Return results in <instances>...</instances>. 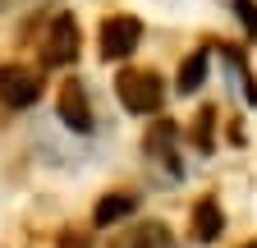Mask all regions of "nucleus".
I'll use <instances>...</instances> for the list:
<instances>
[{
	"label": "nucleus",
	"instance_id": "obj_1",
	"mask_svg": "<svg viewBox=\"0 0 257 248\" xmlns=\"http://www.w3.org/2000/svg\"><path fill=\"white\" fill-rule=\"evenodd\" d=\"M115 92H119L124 110H134V115H152L161 106V97H166V92H161V78L152 69H124L115 78Z\"/></svg>",
	"mask_w": 257,
	"mask_h": 248
},
{
	"label": "nucleus",
	"instance_id": "obj_2",
	"mask_svg": "<svg viewBox=\"0 0 257 248\" xmlns=\"http://www.w3.org/2000/svg\"><path fill=\"white\" fill-rule=\"evenodd\" d=\"M42 97V74L28 69V65H0V101L23 110Z\"/></svg>",
	"mask_w": 257,
	"mask_h": 248
},
{
	"label": "nucleus",
	"instance_id": "obj_3",
	"mask_svg": "<svg viewBox=\"0 0 257 248\" xmlns=\"http://www.w3.org/2000/svg\"><path fill=\"white\" fill-rule=\"evenodd\" d=\"M138 37H143V23L134 14H110L101 23V55L106 60H128L138 51Z\"/></svg>",
	"mask_w": 257,
	"mask_h": 248
},
{
	"label": "nucleus",
	"instance_id": "obj_4",
	"mask_svg": "<svg viewBox=\"0 0 257 248\" xmlns=\"http://www.w3.org/2000/svg\"><path fill=\"white\" fill-rule=\"evenodd\" d=\"M78 55V19L74 14H55L51 33H46V65H69Z\"/></svg>",
	"mask_w": 257,
	"mask_h": 248
},
{
	"label": "nucleus",
	"instance_id": "obj_5",
	"mask_svg": "<svg viewBox=\"0 0 257 248\" xmlns=\"http://www.w3.org/2000/svg\"><path fill=\"white\" fill-rule=\"evenodd\" d=\"M60 119L69 124V129H78V134H87L92 129V106H87V92L69 78L60 87Z\"/></svg>",
	"mask_w": 257,
	"mask_h": 248
},
{
	"label": "nucleus",
	"instance_id": "obj_6",
	"mask_svg": "<svg viewBox=\"0 0 257 248\" xmlns=\"http://www.w3.org/2000/svg\"><path fill=\"white\" fill-rule=\"evenodd\" d=\"M110 248H170V230L161 225V221H143V225H134V230L115 234Z\"/></svg>",
	"mask_w": 257,
	"mask_h": 248
},
{
	"label": "nucleus",
	"instance_id": "obj_7",
	"mask_svg": "<svg viewBox=\"0 0 257 248\" xmlns=\"http://www.w3.org/2000/svg\"><path fill=\"white\" fill-rule=\"evenodd\" d=\"M220 230H225L220 207L211 198H198V207H193V234H198L202 243H211V239H220Z\"/></svg>",
	"mask_w": 257,
	"mask_h": 248
},
{
	"label": "nucleus",
	"instance_id": "obj_8",
	"mask_svg": "<svg viewBox=\"0 0 257 248\" xmlns=\"http://www.w3.org/2000/svg\"><path fill=\"white\" fill-rule=\"evenodd\" d=\"M134 207H138V198H134V193H106L101 202H96V211H92V221H96V225L106 230V225L124 221V216L134 211Z\"/></svg>",
	"mask_w": 257,
	"mask_h": 248
},
{
	"label": "nucleus",
	"instance_id": "obj_9",
	"mask_svg": "<svg viewBox=\"0 0 257 248\" xmlns=\"http://www.w3.org/2000/svg\"><path fill=\"white\" fill-rule=\"evenodd\" d=\"M202 78H207V51H193L179 65V92H198Z\"/></svg>",
	"mask_w": 257,
	"mask_h": 248
},
{
	"label": "nucleus",
	"instance_id": "obj_10",
	"mask_svg": "<svg viewBox=\"0 0 257 248\" xmlns=\"http://www.w3.org/2000/svg\"><path fill=\"white\" fill-rule=\"evenodd\" d=\"M234 10H239V19H243V28H248V33L257 37V5H252V0H234Z\"/></svg>",
	"mask_w": 257,
	"mask_h": 248
},
{
	"label": "nucleus",
	"instance_id": "obj_11",
	"mask_svg": "<svg viewBox=\"0 0 257 248\" xmlns=\"http://www.w3.org/2000/svg\"><path fill=\"white\" fill-rule=\"evenodd\" d=\"M60 248H87V239H83V234H64Z\"/></svg>",
	"mask_w": 257,
	"mask_h": 248
},
{
	"label": "nucleus",
	"instance_id": "obj_12",
	"mask_svg": "<svg viewBox=\"0 0 257 248\" xmlns=\"http://www.w3.org/2000/svg\"><path fill=\"white\" fill-rule=\"evenodd\" d=\"M248 248H257V243H248Z\"/></svg>",
	"mask_w": 257,
	"mask_h": 248
}]
</instances>
